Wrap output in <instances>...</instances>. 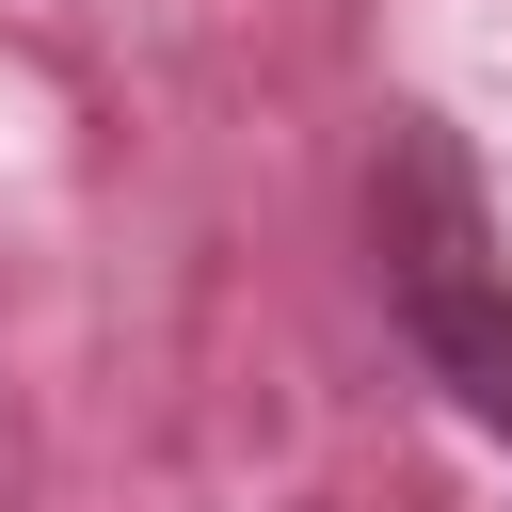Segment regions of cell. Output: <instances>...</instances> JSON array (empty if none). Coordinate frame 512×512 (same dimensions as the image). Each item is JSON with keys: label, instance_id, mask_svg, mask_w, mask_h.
Wrapping results in <instances>:
<instances>
[{"label": "cell", "instance_id": "6da1fadb", "mask_svg": "<svg viewBox=\"0 0 512 512\" xmlns=\"http://www.w3.org/2000/svg\"><path fill=\"white\" fill-rule=\"evenodd\" d=\"M352 240H368V288H384L416 384L480 448H512V224H496V192H480V160H464L448 112H384L368 128Z\"/></svg>", "mask_w": 512, "mask_h": 512}]
</instances>
